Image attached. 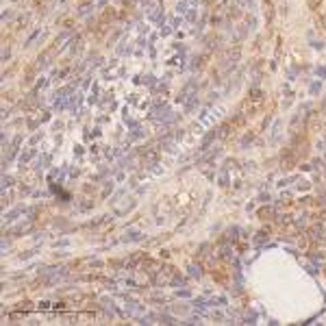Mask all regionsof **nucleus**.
Segmentation results:
<instances>
[{"label":"nucleus","instance_id":"1","mask_svg":"<svg viewBox=\"0 0 326 326\" xmlns=\"http://www.w3.org/2000/svg\"><path fill=\"white\" fill-rule=\"evenodd\" d=\"M72 41H74V35H72L70 31H63V33H59V37L55 39V48L61 50L63 46H70Z\"/></svg>","mask_w":326,"mask_h":326},{"label":"nucleus","instance_id":"2","mask_svg":"<svg viewBox=\"0 0 326 326\" xmlns=\"http://www.w3.org/2000/svg\"><path fill=\"white\" fill-rule=\"evenodd\" d=\"M41 274H44V276H63V274H67V267H63V265H48V267L41 270Z\"/></svg>","mask_w":326,"mask_h":326},{"label":"nucleus","instance_id":"3","mask_svg":"<svg viewBox=\"0 0 326 326\" xmlns=\"http://www.w3.org/2000/svg\"><path fill=\"white\" fill-rule=\"evenodd\" d=\"M24 211H26V207H22V205H20V207H15L13 211H7V213H5V228L11 224V220H17Z\"/></svg>","mask_w":326,"mask_h":326},{"label":"nucleus","instance_id":"4","mask_svg":"<svg viewBox=\"0 0 326 326\" xmlns=\"http://www.w3.org/2000/svg\"><path fill=\"white\" fill-rule=\"evenodd\" d=\"M281 133H283V122H281V120H274V126H272V133H270V137H272L274 144L281 139Z\"/></svg>","mask_w":326,"mask_h":326},{"label":"nucleus","instance_id":"5","mask_svg":"<svg viewBox=\"0 0 326 326\" xmlns=\"http://www.w3.org/2000/svg\"><path fill=\"white\" fill-rule=\"evenodd\" d=\"M35 157H37V150L31 146V148H26V150L22 152V157H20V163H31Z\"/></svg>","mask_w":326,"mask_h":326},{"label":"nucleus","instance_id":"6","mask_svg":"<svg viewBox=\"0 0 326 326\" xmlns=\"http://www.w3.org/2000/svg\"><path fill=\"white\" fill-rule=\"evenodd\" d=\"M126 309L133 313V315H141L146 309H144V305L141 302H133V300H128V302H126Z\"/></svg>","mask_w":326,"mask_h":326},{"label":"nucleus","instance_id":"7","mask_svg":"<svg viewBox=\"0 0 326 326\" xmlns=\"http://www.w3.org/2000/svg\"><path fill=\"white\" fill-rule=\"evenodd\" d=\"M196 107H198V96H196V94L187 96V102H185V111L189 113V111H194Z\"/></svg>","mask_w":326,"mask_h":326},{"label":"nucleus","instance_id":"8","mask_svg":"<svg viewBox=\"0 0 326 326\" xmlns=\"http://www.w3.org/2000/svg\"><path fill=\"white\" fill-rule=\"evenodd\" d=\"M185 20L189 24H196V20H198V7H189L187 13H185Z\"/></svg>","mask_w":326,"mask_h":326},{"label":"nucleus","instance_id":"9","mask_svg":"<svg viewBox=\"0 0 326 326\" xmlns=\"http://www.w3.org/2000/svg\"><path fill=\"white\" fill-rule=\"evenodd\" d=\"M46 65H50V57H48V55H41V57L37 59V63H35V72H41Z\"/></svg>","mask_w":326,"mask_h":326},{"label":"nucleus","instance_id":"10","mask_svg":"<svg viewBox=\"0 0 326 326\" xmlns=\"http://www.w3.org/2000/svg\"><path fill=\"white\" fill-rule=\"evenodd\" d=\"M141 239H144V235L137 233V231H131V233H126L122 237V241H141Z\"/></svg>","mask_w":326,"mask_h":326},{"label":"nucleus","instance_id":"11","mask_svg":"<svg viewBox=\"0 0 326 326\" xmlns=\"http://www.w3.org/2000/svg\"><path fill=\"white\" fill-rule=\"evenodd\" d=\"M41 35H44V31H41V29H37V31H35V33H33V35L26 39V41H24V48H31V44H35V41L41 37Z\"/></svg>","mask_w":326,"mask_h":326},{"label":"nucleus","instance_id":"12","mask_svg":"<svg viewBox=\"0 0 326 326\" xmlns=\"http://www.w3.org/2000/svg\"><path fill=\"white\" fill-rule=\"evenodd\" d=\"M217 135V131H209L205 137H202V148H209L211 146V141H213V137Z\"/></svg>","mask_w":326,"mask_h":326},{"label":"nucleus","instance_id":"13","mask_svg":"<svg viewBox=\"0 0 326 326\" xmlns=\"http://www.w3.org/2000/svg\"><path fill=\"white\" fill-rule=\"evenodd\" d=\"M187 274H189V276H194V278H200V274H202V272H200V267H198L196 263H191V265H187Z\"/></svg>","mask_w":326,"mask_h":326},{"label":"nucleus","instance_id":"14","mask_svg":"<svg viewBox=\"0 0 326 326\" xmlns=\"http://www.w3.org/2000/svg\"><path fill=\"white\" fill-rule=\"evenodd\" d=\"M167 63H170V65H178V67H181V65L185 63V52H181L178 57H174V59H170Z\"/></svg>","mask_w":326,"mask_h":326},{"label":"nucleus","instance_id":"15","mask_svg":"<svg viewBox=\"0 0 326 326\" xmlns=\"http://www.w3.org/2000/svg\"><path fill=\"white\" fill-rule=\"evenodd\" d=\"M13 185V178L9 176V174H5V176H2V194H7V189Z\"/></svg>","mask_w":326,"mask_h":326},{"label":"nucleus","instance_id":"16","mask_svg":"<svg viewBox=\"0 0 326 326\" xmlns=\"http://www.w3.org/2000/svg\"><path fill=\"white\" fill-rule=\"evenodd\" d=\"M320 91H322V83H320V81L311 83V87H309V94H311V96H317Z\"/></svg>","mask_w":326,"mask_h":326},{"label":"nucleus","instance_id":"17","mask_svg":"<svg viewBox=\"0 0 326 326\" xmlns=\"http://www.w3.org/2000/svg\"><path fill=\"white\" fill-rule=\"evenodd\" d=\"M131 207H133V198H126V202H124V205L120 207V211H117V213H126Z\"/></svg>","mask_w":326,"mask_h":326},{"label":"nucleus","instance_id":"18","mask_svg":"<svg viewBox=\"0 0 326 326\" xmlns=\"http://www.w3.org/2000/svg\"><path fill=\"white\" fill-rule=\"evenodd\" d=\"M161 33H163V37H167V35H172L174 33V26L167 22V24H163V29H161Z\"/></svg>","mask_w":326,"mask_h":326},{"label":"nucleus","instance_id":"19","mask_svg":"<svg viewBox=\"0 0 326 326\" xmlns=\"http://www.w3.org/2000/svg\"><path fill=\"white\" fill-rule=\"evenodd\" d=\"M91 9H94L91 5H83V7L79 9V15H81V17H83V15H89V13H91Z\"/></svg>","mask_w":326,"mask_h":326},{"label":"nucleus","instance_id":"20","mask_svg":"<svg viewBox=\"0 0 326 326\" xmlns=\"http://www.w3.org/2000/svg\"><path fill=\"white\" fill-rule=\"evenodd\" d=\"M144 137V131L141 128H135L133 133H131V141H135V139H141Z\"/></svg>","mask_w":326,"mask_h":326},{"label":"nucleus","instance_id":"21","mask_svg":"<svg viewBox=\"0 0 326 326\" xmlns=\"http://www.w3.org/2000/svg\"><path fill=\"white\" fill-rule=\"evenodd\" d=\"M244 322H248V324H250V322H257V313H255V311H248V315L244 317Z\"/></svg>","mask_w":326,"mask_h":326},{"label":"nucleus","instance_id":"22","mask_svg":"<svg viewBox=\"0 0 326 326\" xmlns=\"http://www.w3.org/2000/svg\"><path fill=\"white\" fill-rule=\"evenodd\" d=\"M39 141H41V133H35V135L31 137V146H37Z\"/></svg>","mask_w":326,"mask_h":326},{"label":"nucleus","instance_id":"23","mask_svg":"<svg viewBox=\"0 0 326 326\" xmlns=\"http://www.w3.org/2000/svg\"><path fill=\"white\" fill-rule=\"evenodd\" d=\"M265 239H267V237H265V233H259V235H255V244H259V246H261Z\"/></svg>","mask_w":326,"mask_h":326},{"label":"nucleus","instance_id":"24","mask_svg":"<svg viewBox=\"0 0 326 326\" xmlns=\"http://www.w3.org/2000/svg\"><path fill=\"white\" fill-rule=\"evenodd\" d=\"M150 170H152L155 174H161V172H163V165H161V163H155V165H150Z\"/></svg>","mask_w":326,"mask_h":326},{"label":"nucleus","instance_id":"25","mask_svg":"<svg viewBox=\"0 0 326 326\" xmlns=\"http://www.w3.org/2000/svg\"><path fill=\"white\" fill-rule=\"evenodd\" d=\"M52 246H55V248H65V246H70V241H67V239H59V241L52 244Z\"/></svg>","mask_w":326,"mask_h":326},{"label":"nucleus","instance_id":"26","mask_svg":"<svg viewBox=\"0 0 326 326\" xmlns=\"http://www.w3.org/2000/svg\"><path fill=\"white\" fill-rule=\"evenodd\" d=\"M220 185H228V174H226V172H222V176H220Z\"/></svg>","mask_w":326,"mask_h":326},{"label":"nucleus","instance_id":"27","mask_svg":"<svg viewBox=\"0 0 326 326\" xmlns=\"http://www.w3.org/2000/svg\"><path fill=\"white\" fill-rule=\"evenodd\" d=\"M11 17H13V11H11V9H7V11L2 13V20H5V22H9Z\"/></svg>","mask_w":326,"mask_h":326},{"label":"nucleus","instance_id":"28","mask_svg":"<svg viewBox=\"0 0 326 326\" xmlns=\"http://www.w3.org/2000/svg\"><path fill=\"white\" fill-rule=\"evenodd\" d=\"M189 296H191V293L185 291V289H178V291H176V298H189Z\"/></svg>","mask_w":326,"mask_h":326},{"label":"nucleus","instance_id":"29","mask_svg":"<svg viewBox=\"0 0 326 326\" xmlns=\"http://www.w3.org/2000/svg\"><path fill=\"white\" fill-rule=\"evenodd\" d=\"M317 76L326 79V65H320V67H317Z\"/></svg>","mask_w":326,"mask_h":326},{"label":"nucleus","instance_id":"30","mask_svg":"<svg viewBox=\"0 0 326 326\" xmlns=\"http://www.w3.org/2000/svg\"><path fill=\"white\" fill-rule=\"evenodd\" d=\"M46 85H48V79H39L37 81V89H44Z\"/></svg>","mask_w":326,"mask_h":326},{"label":"nucleus","instance_id":"31","mask_svg":"<svg viewBox=\"0 0 326 326\" xmlns=\"http://www.w3.org/2000/svg\"><path fill=\"white\" fill-rule=\"evenodd\" d=\"M126 124H128L131 128H139V122H137V120H126Z\"/></svg>","mask_w":326,"mask_h":326},{"label":"nucleus","instance_id":"32","mask_svg":"<svg viewBox=\"0 0 326 326\" xmlns=\"http://www.w3.org/2000/svg\"><path fill=\"white\" fill-rule=\"evenodd\" d=\"M9 57H11V50L5 48V50H2V61H9Z\"/></svg>","mask_w":326,"mask_h":326},{"label":"nucleus","instance_id":"33","mask_svg":"<svg viewBox=\"0 0 326 326\" xmlns=\"http://www.w3.org/2000/svg\"><path fill=\"white\" fill-rule=\"evenodd\" d=\"M250 139H252L250 135H248V137H244V141H241V148H248V146H250Z\"/></svg>","mask_w":326,"mask_h":326},{"label":"nucleus","instance_id":"34","mask_svg":"<svg viewBox=\"0 0 326 326\" xmlns=\"http://www.w3.org/2000/svg\"><path fill=\"white\" fill-rule=\"evenodd\" d=\"M287 79H296V67H289V72H287Z\"/></svg>","mask_w":326,"mask_h":326},{"label":"nucleus","instance_id":"35","mask_svg":"<svg viewBox=\"0 0 326 326\" xmlns=\"http://www.w3.org/2000/svg\"><path fill=\"white\" fill-rule=\"evenodd\" d=\"M183 283H185V281H183V278H174V287H181V285H183Z\"/></svg>","mask_w":326,"mask_h":326},{"label":"nucleus","instance_id":"36","mask_svg":"<svg viewBox=\"0 0 326 326\" xmlns=\"http://www.w3.org/2000/svg\"><path fill=\"white\" fill-rule=\"evenodd\" d=\"M235 2H237L239 7H248V0H235Z\"/></svg>","mask_w":326,"mask_h":326},{"label":"nucleus","instance_id":"37","mask_svg":"<svg viewBox=\"0 0 326 326\" xmlns=\"http://www.w3.org/2000/svg\"><path fill=\"white\" fill-rule=\"evenodd\" d=\"M105 2H107V0H96V5H98V7H102Z\"/></svg>","mask_w":326,"mask_h":326},{"label":"nucleus","instance_id":"38","mask_svg":"<svg viewBox=\"0 0 326 326\" xmlns=\"http://www.w3.org/2000/svg\"><path fill=\"white\" fill-rule=\"evenodd\" d=\"M322 111H324V113H326V102H324V105H322Z\"/></svg>","mask_w":326,"mask_h":326}]
</instances>
